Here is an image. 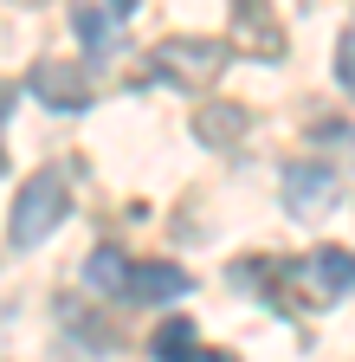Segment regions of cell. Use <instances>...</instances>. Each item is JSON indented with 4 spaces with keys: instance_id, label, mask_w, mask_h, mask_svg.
Instances as JSON below:
<instances>
[{
    "instance_id": "cell-1",
    "label": "cell",
    "mask_w": 355,
    "mask_h": 362,
    "mask_svg": "<svg viewBox=\"0 0 355 362\" xmlns=\"http://www.w3.org/2000/svg\"><path fill=\"white\" fill-rule=\"evenodd\" d=\"M65 214H71V188H65V175H59V168H39L26 188H20L13 214H7V240L26 252V246H39V240H46Z\"/></svg>"
},
{
    "instance_id": "cell-9",
    "label": "cell",
    "mask_w": 355,
    "mask_h": 362,
    "mask_svg": "<svg viewBox=\"0 0 355 362\" xmlns=\"http://www.w3.org/2000/svg\"><path fill=\"white\" fill-rule=\"evenodd\" d=\"M155 356L162 362H233V356H219V349H200L188 317H168V324L155 330Z\"/></svg>"
},
{
    "instance_id": "cell-3",
    "label": "cell",
    "mask_w": 355,
    "mask_h": 362,
    "mask_svg": "<svg viewBox=\"0 0 355 362\" xmlns=\"http://www.w3.org/2000/svg\"><path fill=\"white\" fill-rule=\"evenodd\" d=\"M336 201H342V175H336L330 162H291V168H284V207H291V214L317 220V214H330Z\"/></svg>"
},
{
    "instance_id": "cell-11",
    "label": "cell",
    "mask_w": 355,
    "mask_h": 362,
    "mask_svg": "<svg viewBox=\"0 0 355 362\" xmlns=\"http://www.w3.org/2000/svg\"><path fill=\"white\" fill-rule=\"evenodd\" d=\"M336 78H342V90L355 98V13H349V26H342V45H336Z\"/></svg>"
},
{
    "instance_id": "cell-13",
    "label": "cell",
    "mask_w": 355,
    "mask_h": 362,
    "mask_svg": "<svg viewBox=\"0 0 355 362\" xmlns=\"http://www.w3.org/2000/svg\"><path fill=\"white\" fill-rule=\"evenodd\" d=\"M20 7H46V0H20Z\"/></svg>"
},
{
    "instance_id": "cell-2",
    "label": "cell",
    "mask_w": 355,
    "mask_h": 362,
    "mask_svg": "<svg viewBox=\"0 0 355 362\" xmlns=\"http://www.w3.org/2000/svg\"><path fill=\"white\" fill-rule=\"evenodd\" d=\"M227 59H233V45H219V39H162L155 45V71L174 84H194V90L227 71Z\"/></svg>"
},
{
    "instance_id": "cell-10",
    "label": "cell",
    "mask_w": 355,
    "mask_h": 362,
    "mask_svg": "<svg viewBox=\"0 0 355 362\" xmlns=\"http://www.w3.org/2000/svg\"><path fill=\"white\" fill-rule=\"evenodd\" d=\"M84 285L104 291V298H110V291H123V285H129V259H123L116 246H97L91 259H84Z\"/></svg>"
},
{
    "instance_id": "cell-4",
    "label": "cell",
    "mask_w": 355,
    "mask_h": 362,
    "mask_svg": "<svg viewBox=\"0 0 355 362\" xmlns=\"http://www.w3.org/2000/svg\"><path fill=\"white\" fill-rule=\"evenodd\" d=\"M26 90L39 104H52V110H84V104H91V78H84L78 59H39L26 71Z\"/></svg>"
},
{
    "instance_id": "cell-7",
    "label": "cell",
    "mask_w": 355,
    "mask_h": 362,
    "mask_svg": "<svg viewBox=\"0 0 355 362\" xmlns=\"http://www.w3.org/2000/svg\"><path fill=\"white\" fill-rule=\"evenodd\" d=\"M246 104H200L194 110V136L207 149H239V136H246Z\"/></svg>"
},
{
    "instance_id": "cell-8",
    "label": "cell",
    "mask_w": 355,
    "mask_h": 362,
    "mask_svg": "<svg viewBox=\"0 0 355 362\" xmlns=\"http://www.w3.org/2000/svg\"><path fill=\"white\" fill-rule=\"evenodd\" d=\"M71 26H78V39H84V52L91 59H104V52H116V13L104 7V0H78L71 7Z\"/></svg>"
},
{
    "instance_id": "cell-5",
    "label": "cell",
    "mask_w": 355,
    "mask_h": 362,
    "mask_svg": "<svg viewBox=\"0 0 355 362\" xmlns=\"http://www.w3.org/2000/svg\"><path fill=\"white\" fill-rule=\"evenodd\" d=\"M233 45L252 59H284V26H278V7L272 0H233Z\"/></svg>"
},
{
    "instance_id": "cell-12",
    "label": "cell",
    "mask_w": 355,
    "mask_h": 362,
    "mask_svg": "<svg viewBox=\"0 0 355 362\" xmlns=\"http://www.w3.org/2000/svg\"><path fill=\"white\" fill-rule=\"evenodd\" d=\"M104 7H110L116 20H129V13H136V0H104Z\"/></svg>"
},
{
    "instance_id": "cell-6",
    "label": "cell",
    "mask_w": 355,
    "mask_h": 362,
    "mask_svg": "<svg viewBox=\"0 0 355 362\" xmlns=\"http://www.w3.org/2000/svg\"><path fill=\"white\" fill-rule=\"evenodd\" d=\"M181 291H188V272H181V265H168V259L129 265V285H123L129 304H168V298H181Z\"/></svg>"
}]
</instances>
